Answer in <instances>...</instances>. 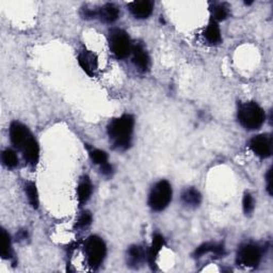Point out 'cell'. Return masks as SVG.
<instances>
[{"label":"cell","instance_id":"cell-1","mask_svg":"<svg viewBox=\"0 0 273 273\" xmlns=\"http://www.w3.org/2000/svg\"><path fill=\"white\" fill-rule=\"evenodd\" d=\"M134 119L130 114H124L114 119L108 126L109 138L115 149L124 151L129 148L132 138Z\"/></svg>","mask_w":273,"mask_h":273},{"label":"cell","instance_id":"cell-2","mask_svg":"<svg viewBox=\"0 0 273 273\" xmlns=\"http://www.w3.org/2000/svg\"><path fill=\"white\" fill-rule=\"evenodd\" d=\"M238 120L246 129L255 130L260 128L264 124L266 115L258 104L248 102L240 105L238 109Z\"/></svg>","mask_w":273,"mask_h":273},{"label":"cell","instance_id":"cell-3","mask_svg":"<svg viewBox=\"0 0 273 273\" xmlns=\"http://www.w3.org/2000/svg\"><path fill=\"white\" fill-rule=\"evenodd\" d=\"M171 200L172 187L170 183L167 180H160L153 187L150 193L149 204L153 210L161 211L168 207Z\"/></svg>","mask_w":273,"mask_h":273},{"label":"cell","instance_id":"cell-4","mask_svg":"<svg viewBox=\"0 0 273 273\" xmlns=\"http://www.w3.org/2000/svg\"><path fill=\"white\" fill-rule=\"evenodd\" d=\"M84 252L87 265L93 269L99 268L107 252L104 240L99 236H90L84 243Z\"/></svg>","mask_w":273,"mask_h":273},{"label":"cell","instance_id":"cell-5","mask_svg":"<svg viewBox=\"0 0 273 273\" xmlns=\"http://www.w3.org/2000/svg\"><path fill=\"white\" fill-rule=\"evenodd\" d=\"M109 47L113 55L119 59L128 57L132 51L129 35L122 29H112L110 31Z\"/></svg>","mask_w":273,"mask_h":273},{"label":"cell","instance_id":"cell-6","mask_svg":"<svg viewBox=\"0 0 273 273\" xmlns=\"http://www.w3.org/2000/svg\"><path fill=\"white\" fill-rule=\"evenodd\" d=\"M261 250L258 246L255 245H245L242 246L237 254V262L241 266L253 268L257 267L261 259Z\"/></svg>","mask_w":273,"mask_h":273},{"label":"cell","instance_id":"cell-7","mask_svg":"<svg viewBox=\"0 0 273 273\" xmlns=\"http://www.w3.org/2000/svg\"><path fill=\"white\" fill-rule=\"evenodd\" d=\"M31 138L32 134L24 124L13 122L10 126V139L16 149L22 151Z\"/></svg>","mask_w":273,"mask_h":273},{"label":"cell","instance_id":"cell-8","mask_svg":"<svg viewBox=\"0 0 273 273\" xmlns=\"http://www.w3.org/2000/svg\"><path fill=\"white\" fill-rule=\"evenodd\" d=\"M250 148L260 158H267L272 153V138L268 133L253 136L250 141Z\"/></svg>","mask_w":273,"mask_h":273},{"label":"cell","instance_id":"cell-9","mask_svg":"<svg viewBox=\"0 0 273 273\" xmlns=\"http://www.w3.org/2000/svg\"><path fill=\"white\" fill-rule=\"evenodd\" d=\"M78 61L81 66L82 70L91 77L96 75L97 70H99V60L95 54L90 51H83L78 57Z\"/></svg>","mask_w":273,"mask_h":273},{"label":"cell","instance_id":"cell-10","mask_svg":"<svg viewBox=\"0 0 273 273\" xmlns=\"http://www.w3.org/2000/svg\"><path fill=\"white\" fill-rule=\"evenodd\" d=\"M131 53L134 65L142 72L148 71L150 66V57L149 54L144 50V47L140 44L135 45L132 47Z\"/></svg>","mask_w":273,"mask_h":273},{"label":"cell","instance_id":"cell-11","mask_svg":"<svg viewBox=\"0 0 273 273\" xmlns=\"http://www.w3.org/2000/svg\"><path fill=\"white\" fill-rule=\"evenodd\" d=\"M153 3L149 0L133 2L129 5V10L135 18H148L153 12Z\"/></svg>","mask_w":273,"mask_h":273},{"label":"cell","instance_id":"cell-12","mask_svg":"<svg viewBox=\"0 0 273 273\" xmlns=\"http://www.w3.org/2000/svg\"><path fill=\"white\" fill-rule=\"evenodd\" d=\"M25 160L31 165H35L40 158V148H38V144L36 140L33 138L29 140V142L24 146V149L22 150Z\"/></svg>","mask_w":273,"mask_h":273},{"label":"cell","instance_id":"cell-13","mask_svg":"<svg viewBox=\"0 0 273 273\" xmlns=\"http://www.w3.org/2000/svg\"><path fill=\"white\" fill-rule=\"evenodd\" d=\"M97 15L105 23H114L116 19L120 16V10L113 4H107L103 6L99 11H97Z\"/></svg>","mask_w":273,"mask_h":273},{"label":"cell","instance_id":"cell-14","mask_svg":"<svg viewBox=\"0 0 273 273\" xmlns=\"http://www.w3.org/2000/svg\"><path fill=\"white\" fill-rule=\"evenodd\" d=\"M92 184L89 179V177L85 176L83 177L79 185H78V189H77V197H78V202H79L80 206L84 203L89 201L91 194H92Z\"/></svg>","mask_w":273,"mask_h":273},{"label":"cell","instance_id":"cell-15","mask_svg":"<svg viewBox=\"0 0 273 273\" xmlns=\"http://www.w3.org/2000/svg\"><path fill=\"white\" fill-rule=\"evenodd\" d=\"M163 245H164V238L161 235H159V234H156V235H154L153 242H152V246L150 248L149 256H148L150 265L153 269L156 266V259H157L159 252L162 249Z\"/></svg>","mask_w":273,"mask_h":273},{"label":"cell","instance_id":"cell-16","mask_svg":"<svg viewBox=\"0 0 273 273\" xmlns=\"http://www.w3.org/2000/svg\"><path fill=\"white\" fill-rule=\"evenodd\" d=\"M208 253H213L216 256H223L224 255V248L221 245H217V243H204V245L200 246L196 252H194V257H202L205 254Z\"/></svg>","mask_w":273,"mask_h":273},{"label":"cell","instance_id":"cell-17","mask_svg":"<svg viewBox=\"0 0 273 273\" xmlns=\"http://www.w3.org/2000/svg\"><path fill=\"white\" fill-rule=\"evenodd\" d=\"M204 36L206 38V41L210 44H218L221 42V32L220 28L216 21H210L208 24L206 30L204 32Z\"/></svg>","mask_w":273,"mask_h":273},{"label":"cell","instance_id":"cell-18","mask_svg":"<svg viewBox=\"0 0 273 273\" xmlns=\"http://www.w3.org/2000/svg\"><path fill=\"white\" fill-rule=\"evenodd\" d=\"M181 200H183V202L185 204L188 205V206L197 207L201 204L202 196H201V193L197 189L189 188V189H186L183 192Z\"/></svg>","mask_w":273,"mask_h":273},{"label":"cell","instance_id":"cell-19","mask_svg":"<svg viewBox=\"0 0 273 273\" xmlns=\"http://www.w3.org/2000/svg\"><path fill=\"white\" fill-rule=\"evenodd\" d=\"M145 258L144 250L139 246H133L128 251V265L136 268Z\"/></svg>","mask_w":273,"mask_h":273},{"label":"cell","instance_id":"cell-20","mask_svg":"<svg viewBox=\"0 0 273 273\" xmlns=\"http://www.w3.org/2000/svg\"><path fill=\"white\" fill-rule=\"evenodd\" d=\"M213 21H224L230 15V8L225 4L214 5L211 9Z\"/></svg>","mask_w":273,"mask_h":273},{"label":"cell","instance_id":"cell-21","mask_svg":"<svg viewBox=\"0 0 273 273\" xmlns=\"http://www.w3.org/2000/svg\"><path fill=\"white\" fill-rule=\"evenodd\" d=\"M25 190L27 193L29 203H30V205L34 209H36L38 207V194H37L35 184L32 181L27 183Z\"/></svg>","mask_w":273,"mask_h":273},{"label":"cell","instance_id":"cell-22","mask_svg":"<svg viewBox=\"0 0 273 273\" xmlns=\"http://www.w3.org/2000/svg\"><path fill=\"white\" fill-rule=\"evenodd\" d=\"M12 250H11V238L9 234L3 230L2 231V256L4 258L11 257Z\"/></svg>","mask_w":273,"mask_h":273},{"label":"cell","instance_id":"cell-23","mask_svg":"<svg viewBox=\"0 0 273 273\" xmlns=\"http://www.w3.org/2000/svg\"><path fill=\"white\" fill-rule=\"evenodd\" d=\"M3 162L7 168L13 169L18 164V158L14 151L12 150H6L3 152Z\"/></svg>","mask_w":273,"mask_h":273},{"label":"cell","instance_id":"cell-24","mask_svg":"<svg viewBox=\"0 0 273 273\" xmlns=\"http://www.w3.org/2000/svg\"><path fill=\"white\" fill-rule=\"evenodd\" d=\"M90 157L92 159V161L95 164L99 165H103L105 163L108 162V155H107L104 151L101 150H96V149H92L90 152Z\"/></svg>","mask_w":273,"mask_h":273},{"label":"cell","instance_id":"cell-25","mask_svg":"<svg viewBox=\"0 0 273 273\" xmlns=\"http://www.w3.org/2000/svg\"><path fill=\"white\" fill-rule=\"evenodd\" d=\"M242 206H243V211H245L246 214H251L253 210H254L255 202L251 193L245 194V197H243V200H242Z\"/></svg>","mask_w":273,"mask_h":273},{"label":"cell","instance_id":"cell-26","mask_svg":"<svg viewBox=\"0 0 273 273\" xmlns=\"http://www.w3.org/2000/svg\"><path fill=\"white\" fill-rule=\"evenodd\" d=\"M92 222V214L89 211H84L80 214L79 219L77 221V228H85L90 225Z\"/></svg>","mask_w":273,"mask_h":273},{"label":"cell","instance_id":"cell-27","mask_svg":"<svg viewBox=\"0 0 273 273\" xmlns=\"http://www.w3.org/2000/svg\"><path fill=\"white\" fill-rule=\"evenodd\" d=\"M101 171L104 175H106V176H110V175L112 174V167L108 162H107V163L101 165Z\"/></svg>","mask_w":273,"mask_h":273},{"label":"cell","instance_id":"cell-28","mask_svg":"<svg viewBox=\"0 0 273 273\" xmlns=\"http://www.w3.org/2000/svg\"><path fill=\"white\" fill-rule=\"evenodd\" d=\"M271 174H272V171L269 170L268 173H267V175H266L267 183H268V188L267 189H268V192L270 193V196L272 194V188H271V179H272V177H271Z\"/></svg>","mask_w":273,"mask_h":273}]
</instances>
